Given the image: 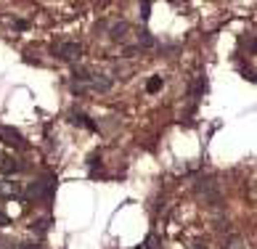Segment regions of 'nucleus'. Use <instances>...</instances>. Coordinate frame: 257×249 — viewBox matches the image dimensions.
Instances as JSON below:
<instances>
[{"label": "nucleus", "instance_id": "19", "mask_svg": "<svg viewBox=\"0 0 257 249\" xmlns=\"http://www.w3.org/2000/svg\"><path fill=\"white\" fill-rule=\"evenodd\" d=\"M19 249H40V247H37V244H21Z\"/></svg>", "mask_w": 257, "mask_h": 249}, {"label": "nucleus", "instance_id": "17", "mask_svg": "<svg viewBox=\"0 0 257 249\" xmlns=\"http://www.w3.org/2000/svg\"><path fill=\"white\" fill-rule=\"evenodd\" d=\"M14 27H16V30H27V27H30V21H27V19H16Z\"/></svg>", "mask_w": 257, "mask_h": 249}, {"label": "nucleus", "instance_id": "16", "mask_svg": "<svg viewBox=\"0 0 257 249\" xmlns=\"http://www.w3.org/2000/svg\"><path fill=\"white\" fill-rule=\"evenodd\" d=\"M143 247H146V249H159V239H156V236L151 233V236L146 239V244H143Z\"/></svg>", "mask_w": 257, "mask_h": 249}, {"label": "nucleus", "instance_id": "18", "mask_svg": "<svg viewBox=\"0 0 257 249\" xmlns=\"http://www.w3.org/2000/svg\"><path fill=\"white\" fill-rule=\"evenodd\" d=\"M8 223H11V220H8V218H5V215H3V212H0V225H8Z\"/></svg>", "mask_w": 257, "mask_h": 249}, {"label": "nucleus", "instance_id": "4", "mask_svg": "<svg viewBox=\"0 0 257 249\" xmlns=\"http://www.w3.org/2000/svg\"><path fill=\"white\" fill-rule=\"evenodd\" d=\"M27 170L24 162H19L16 156H0V172L3 175H14V172H21Z\"/></svg>", "mask_w": 257, "mask_h": 249}, {"label": "nucleus", "instance_id": "6", "mask_svg": "<svg viewBox=\"0 0 257 249\" xmlns=\"http://www.w3.org/2000/svg\"><path fill=\"white\" fill-rule=\"evenodd\" d=\"M127 32H130V27H127L125 21H117V24H111L109 35H111V40H125Z\"/></svg>", "mask_w": 257, "mask_h": 249}, {"label": "nucleus", "instance_id": "10", "mask_svg": "<svg viewBox=\"0 0 257 249\" xmlns=\"http://www.w3.org/2000/svg\"><path fill=\"white\" fill-rule=\"evenodd\" d=\"M111 88V80H109V77H98V80H93L91 82V90H96V93H106V90H109Z\"/></svg>", "mask_w": 257, "mask_h": 249}, {"label": "nucleus", "instance_id": "11", "mask_svg": "<svg viewBox=\"0 0 257 249\" xmlns=\"http://www.w3.org/2000/svg\"><path fill=\"white\" fill-rule=\"evenodd\" d=\"M162 85H165V77H151V80L146 82V90H149V93H159Z\"/></svg>", "mask_w": 257, "mask_h": 249}, {"label": "nucleus", "instance_id": "7", "mask_svg": "<svg viewBox=\"0 0 257 249\" xmlns=\"http://www.w3.org/2000/svg\"><path fill=\"white\" fill-rule=\"evenodd\" d=\"M72 77H75V82L88 85V82H93V77H96V75H93L88 66H75V75H72Z\"/></svg>", "mask_w": 257, "mask_h": 249}, {"label": "nucleus", "instance_id": "5", "mask_svg": "<svg viewBox=\"0 0 257 249\" xmlns=\"http://www.w3.org/2000/svg\"><path fill=\"white\" fill-rule=\"evenodd\" d=\"M72 124H82V127L91 130V133H96V130H98V124L93 122L85 111H72Z\"/></svg>", "mask_w": 257, "mask_h": 249}, {"label": "nucleus", "instance_id": "13", "mask_svg": "<svg viewBox=\"0 0 257 249\" xmlns=\"http://www.w3.org/2000/svg\"><path fill=\"white\" fill-rule=\"evenodd\" d=\"M146 45V48H151V45H156V37L151 35V32H143L141 35V48Z\"/></svg>", "mask_w": 257, "mask_h": 249}, {"label": "nucleus", "instance_id": "12", "mask_svg": "<svg viewBox=\"0 0 257 249\" xmlns=\"http://www.w3.org/2000/svg\"><path fill=\"white\" fill-rule=\"evenodd\" d=\"M191 93H194V95H202V93H204V77H197V80H194Z\"/></svg>", "mask_w": 257, "mask_h": 249}, {"label": "nucleus", "instance_id": "1", "mask_svg": "<svg viewBox=\"0 0 257 249\" xmlns=\"http://www.w3.org/2000/svg\"><path fill=\"white\" fill-rule=\"evenodd\" d=\"M53 191H56V180L48 175L43 180H32L24 188V199L27 202H53Z\"/></svg>", "mask_w": 257, "mask_h": 249}, {"label": "nucleus", "instance_id": "3", "mask_svg": "<svg viewBox=\"0 0 257 249\" xmlns=\"http://www.w3.org/2000/svg\"><path fill=\"white\" fill-rule=\"evenodd\" d=\"M0 138H3L8 146H14V149H27V140H24V135H21L19 130L8 127V124H3V127H0Z\"/></svg>", "mask_w": 257, "mask_h": 249}, {"label": "nucleus", "instance_id": "9", "mask_svg": "<svg viewBox=\"0 0 257 249\" xmlns=\"http://www.w3.org/2000/svg\"><path fill=\"white\" fill-rule=\"evenodd\" d=\"M30 228L35 231L37 236H45L48 231H51V218H40V220H35V223H32Z\"/></svg>", "mask_w": 257, "mask_h": 249}, {"label": "nucleus", "instance_id": "15", "mask_svg": "<svg viewBox=\"0 0 257 249\" xmlns=\"http://www.w3.org/2000/svg\"><path fill=\"white\" fill-rule=\"evenodd\" d=\"M149 16H151V3H141V19L149 21Z\"/></svg>", "mask_w": 257, "mask_h": 249}, {"label": "nucleus", "instance_id": "2", "mask_svg": "<svg viewBox=\"0 0 257 249\" xmlns=\"http://www.w3.org/2000/svg\"><path fill=\"white\" fill-rule=\"evenodd\" d=\"M56 56H59L61 61H77L82 56V45L80 43H61L59 48H56Z\"/></svg>", "mask_w": 257, "mask_h": 249}, {"label": "nucleus", "instance_id": "8", "mask_svg": "<svg viewBox=\"0 0 257 249\" xmlns=\"http://www.w3.org/2000/svg\"><path fill=\"white\" fill-rule=\"evenodd\" d=\"M19 194H21V186L11 183V180H3V183H0V196H8V199H14V196H19Z\"/></svg>", "mask_w": 257, "mask_h": 249}, {"label": "nucleus", "instance_id": "14", "mask_svg": "<svg viewBox=\"0 0 257 249\" xmlns=\"http://www.w3.org/2000/svg\"><path fill=\"white\" fill-rule=\"evenodd\" d=\"M98 159H101V154H98V151H96V154H91V159H88V167H91V172H93V175H96V167L101 165Z\"/></svg>", "mask_w": 257, "mask_h": 249}]
</instances>
